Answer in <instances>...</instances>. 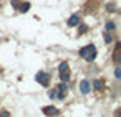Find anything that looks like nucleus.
<instances>
[{
	"instance_id": "f257e3e1",
	"label": "nucleus",
	"mask_w": 121,
	"mask_h": 117,
	"mask_svg": "<svg viewBox=\"0 0 121 117\" xmlns=\"http://www.w3.org/2000/svg\"><path fill=\"white\" fill-rule=\"evenodd\" d=\"M80 56L85 58L88 63L95 61V59H96V46H95V45H86V46H83V48L80 50Z\"/></svg>"
},
{
	"instance_id": "f03ea898",
	"label": "nucleus",
	"mask_w": 121,
	"mask_h": 117,
	"mask_svg": "<svg viewBox=\"0 0 121 117\" xmlns=\"http://www.w3.org/2000/svg\"><path fill=\"white\" fill-rule=\"evenodd\" d=\"M35 81L47 87V86L50 84V74H48V73H45V71H38V73H37V76H35Z\"/></svg>"
},
{
	"instance_id": "7ed1b4c3",
	"label": "nucleus",
	"mask_w": 121,
	"mask_h": 117,
	"mask_svg": "<svg viewBox=\"0 0 121 117\" xmlns=\"http://www.w3.org/2000/svg\"><path fill=\"white\" fill-rule=\"evenodd\" d=\"M80 91H81V94H88V92L91 91V84H90L88 79H83V81L80 82Z\"/></svg>"
},
{
	"instance_id": "20e7f679",
	"label": "nucleus",
	"mask_w": 121,
	"mask_h": 117,
	"mask_svg": "<svg viewBox=\"0 0 121 117\" xmlns=\"http://www.w3.org/2000/svg\"><path fill=\"white\" fill-rule=\"evenodd\" d=\"M78 23H80V15L78 13H73L68 18V27H78Z\"/></svg>"
},
{
	"instance_id": "39448f33",
	"label": "nucleus",
	"mask_w": 121,
	"mask_h": 117,
	"mask_svg": "<svg viewBox=\"0 0 121 117\" xmlns=\"http://www.w3.org/2000/svg\"><path fill=\"white\" fill-rule=\"evenodd\" d=\"M43 114L45 115H58V109L56 107H53V105H48V107H43Z\"/></svg>"
},
{
	"instance_id": "423d86ee",
	"label": "nucleus",
	"mask_w": 121,
	"mask_h": 117,
	"mask_svg": "<svg viewBox=\"0 0 121 117\" xmlns=\"http://www.w3.org/2000/svg\"><path fill=\"white\" fill-rule=\"evenodd\" d=\"M58 71H60V74H66V73H70L68 63H60V66H58Z\"/></svg>"
},
{
	"instance_id": "0eeeda50",
	"label": "nucleus",
	"mask_w": 121,
	"mask_h": 117,
	"mask_svg": "<svg viewBox=\"0 0 121 117\" xmlns=\"http://www.w3.org/2000/svg\"><path fill=\"white\" fill-rule=\"evenodd\" d=\"M103 86H104V81H103V79H95L93 87H95L96 91H101V89H103Z\"/></svg>"
},
{
	"instance_id": "6e6552de",
	"label": "nucleus",
	"mask_w": 121,
	"mask_h": 117,
	"mask_svg": "<svg viewBox=\"0 0 121 117\" xmlns=\"http://www.w3.org/2000/svg\"><path fill=\"white\" fill-rule=\"evenodd\" d=\"M28 8H30V4H28V2H23V4L18 7V12H20V13H25V12H28Z\"/></svg>"
},
{
	"instance_id": "1a4fd4ad",
	"label": "nucleus",
	"mask_w": 121,
	"mask_h": 117,
	"mask_svg": "<svg viewBox=\"0 0 121 117\" xmlns=\"http://www.w3.org/2000/svg\"><path fill=\"white\" fill-rule=\"evenodd\" d=\"M114 78H116V79H121V66H116V69H114Z\"/></svg>"
},
{
	"instance_id": "9d476101",
	"label": "nucleus",
	"mask_w": 121,
	"mask_h": 117,
	"mask_svg": "<svg viewBox=\"0 0 121 117\" xmlns=\"http://www.w3.org/2000/svg\"><path fill=\"white\" fill-rule=\"evenodd\" d=\"M113 58H114V61L119 64V63H121V51H118V50H116V53H114V56H113Z\"/></svg>"
},
{
	"instance_id": "9b49d317",
	"label": "nucleus",
	"mask_w": 121,
	"mask_h": 117,
	"mask_svg": "<svg viewBox=\"0 0 121 117\" xmlns=\"http://www.w3.org/2000/svg\"><path fill=\"white\" fill-rule=\"evenodd\" d=\"M104 28H106V31H111V30H114V23H113V22H108V23L104 25Z\"/></svg>"
},
{
	"instance_id": "f8f14e48",
	"label": "nucleus",
	"mask_w": 121,
	"mask_h": 117,
	"mask_svg": "<svg viewBox=\"0 0 121 117\" xmlns=\"http://www.w3.org/2000/svg\"><path fill=\"white\" fill-rule=\"evenodd\" d=\"M66 89H68V87H66L65 82H61V84L58 86V92H66Z\"/></svg>"
},
{
	"instance_id": "ddd939ff",
	"label": "nucleus",
	"mask_w": 121,
	"mask_h": 117,
	"mask_svg": "<svg viewBox=\"0 0 121 117\" xmlns=\"http://www.w3.org/2000/svg\"><path fill=\"white\" fill-rule=\"evenodd\" d=\"M103 38H104V41H106V43H111V41H113V38H111V35H109V33H104V35H103Z\"/></svg>"
},
{
	"instance_id": "4468645a",
	"label": "nucleus",
	"mask_w": 121,
	"mask_h": 117,
	"mask_svg": "<svg viewBox=\"0 0 121 117\" xmlns=\"http://www.w3.org/2000/svg\"><path fill=\"white\" fill-rule=\"evenodd\" d=\"M56 96H58V94H56V91H53V89H52V91L48 92V97H50V99H55Z\"/></svg>"
},
{
	"instance_id": "2eb2a0df",
	"label": "nucleus",
	"mask_w": 121,
	"mask_h": 117,
	"mask_svg": "<svg viewBox=\"0 0 121 117\" xmlns=\"http://www.w3.org/2000/svg\"><path fill=\"white\" fill-rule=\"evenodd\" d=\"M86 30H88V28H86V25H81V28H80V35H81V33H85Z\"/></svg>"
},
{
	"instance_id": "dca6fc26",
	"label": "nucleus",
	"mask_w": 121,
	"mask_h": 117,
	"mask_svg": "<svg viewBox=\"0 0 121 117\" xmlns=\"http://www.w3.org/2000/svg\"><path fill=\"white\" fill-rule=\"evenodd\" d=\"M65 96H66V92H58L56 97H58V99H65Z\"/></svg>"
},
{
	"instance_id": "f3484780",
	"label": "nucleus",
	"mask_w": 121,
	"mask_h": 117,
	"mask_svg": "<svg viewBox=\"0 0 121 117\" xmlns=\"http://www.w3.org/2000/svg\"><path fill=\"white\" fill-rule=\"evenodd\" d=\"M116 117H121V110H118V112H116Z\"/></svg>"
}]
</instances>
